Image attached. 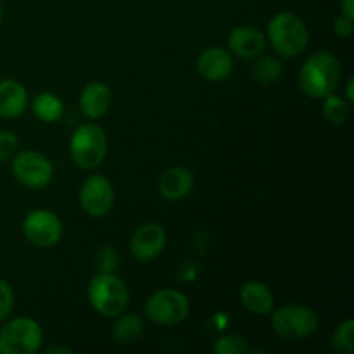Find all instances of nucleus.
Listing matches in <instances>:
<instances>
[{"instance_id":"1","label":"nucleus","mask_w":354,"mask_h":354,"mask_svg":"<svg viewBox=\"0 0 354 354\" xmlns=\"http://www.w3.org/2000/svg\"><path fill=\"white\" fill-rule=\"evenodd\" d=\"M342 68L339 59L328 52H317L304 61L299 73V86L308 97L325 99L341 83Z\"/></svg>"},{"instance_id":"2","label":"nucleus","mask_w":354,"mask_h":354,"mask_svg":"<svg viewBox=\"0 0 354 354\" xmlns=\"http://www.w3.org/2000/svg\"><path fill=\"white\" fill-rule=\"evenodd\" d=\"M86 296L93 310L107 318H116L128 306L127 286L113 273H99L93 277L86 289Z\"/></svg>"},{"instance_id":"3","label":"nucleus","mask_w":354,"mask_h":354,"mask_svg":"<svg viewBox=\"0 0 354 354\" xmlns=\"http://www.w3.org/2000/svg\"><path fill=\"white\" fill-rule=\"evenodd\" d=\"M268 37L280 55L296 57L308 45V28L296 14L279 12L270 21Z\"/></svg>"},{"instance_id":"4","label":"nucleus","mask_w":354,"mask_h":354,"mask_svg":"<svg viewBox=\"0 0 354 354\" xmlns=\"http://www.w3.org/2000/svg\"><path fill=\"white\" fill-rule=\"evenodd\" d=\"M71 159L78 168L95 169L107 154V137L95 123H85L76 128L69 142Z\"/></svg>"},{"instance_id":"5","label":"nucleus","mask_w":354,"mask_h":354,"mask_svg":"<svg viewBox=\"0 0 354 354\" xmlns=\"http://www.w3.org/2000/svg\"><path fill=\"white\" fill-rule=\"evenodd\" d=\"M318 324V315L304 304H287L279 308L272 317L275 334L290 342L310 337L313 332H317Z\"/></svg>"},{"instance_id":"6","label":"nucleus","mask_w":354,"mask_h":354,"mask_svg":"<svg viewBox=\"0 0 354 354\" xmlns=\"http://www.w3.org/2000/svg\"><path fill=\"white\" fill-rule=\"evenodd\" d=\"M41 341L44 334L33 318H12L0 328V354H33Z\"/></svg>"},{"instance_id":"7","label":"nucleus","mask_w":354,"mask_h":354,"mask_svg":"<svg viewBox=\"0 0 354 354\" xmlns=\"http://www.w3.org/2000/svg\"><path fill=\"white\" fill-rule=\"evenodd\" d=\"M190 304L185 294L175 289H162L152 294L145 303V315L152 324L178 325L189 317Z\"/></svg>"},{"instance_id":"8","label":"nucleus","mask_w":354,"mask_h":354,"mask_svg":"<svg viewBox=\"0 0 354 354\" xmlns=\"http://www.w3.org/2000/svg\"><path fill=\"white\" fill-rule=\"evenodd\" d=\"M14 178L30 189L48 185L54 176V165L47 156L37 151H23L12 159Z\"/></svg>"},{"instance_id":"9","label":"nucleus","mask_w":354,"mask_h":354,"mask_svg":"<svg viewBox=\"0 0 354 354\" xmlns=\"http://www.w3.org/2000/svg\"><path fill=\"white\" fill-rule=\"evenodd\" d=\"M62 221L48 209H35L23 221V234L37 248H52L62 237Z\"/></svg>"},{"instance_id":"10","label":"nucleus","mask_w":354,"mask_h":354,"mask_svg":"<svg viewBox=\"0 0 354 354\" xmlns=\"http://www.w3.org/2000/svg\"><path fill=\"white\" fill-rule=\"evenodd\" d=\"M80 204L92 218H102L114 204V189L104 175H90L80 189Z\"/></svg>"},{"instance_id":"11","label":"nucleus","mask_w":354,"mask_h":354,"mask_svg":"<svg viewBox=\"0 0 354 354\" xmlns=\"http://www.w3.org/2000/svg\"><path fill=\"white\" fill-rule=\"evenodd\" d=\"M166 242L168 237L161 225L145 223L135 230L130 242V251L138 261H152L165 251Z\"/></svg>"},{"instance_id":"12","label":"nucleus","mask_w":354,"mask_h":354,"mask_svg":"<svg viewBox=\"0 0 354 354\" xmlns=\"http://www.w3.org/2000/svg\"><path fill=\"white\" fill-rule=\"evenodd\" d=\"M197 73L207 82H223L234 69L230 50L221 47H209L197 57Z\"/></svg>"},{"instance_id":"13","label":"nucleus","mask_w":354,"mask_h":354,"mask_svg":"<svg viewBox=\"0 0 354 354\" xmlns=\"http://www.w3.org/2000/svg\"><path fill=\"white\" fill-rule=\"evenodd\" d=\"M228 50L244 59H254L266 48V38L261 31L251 26H239L228 35Z\"/></svg>"},{"instance_id":"14","label":"nucleus","mask_w":354,"mask_h":354,"mask_svg":"<svg viewBox=\"0 0 354 354\" xmlns=\"http://www.w3.org/2000/svg\"><path fill=\"white\" fill-rule=\"evenodd\" d=\"M194 173L190 169L183 168V166H173V168L166 169L159 178V194L165 199L178 201L189 196L194 189Z\"/></svg>"},{"instance_id":"15","label":"nucleus","mask_w":354,"mask_h":354,"mask_svg":"<svg viewBox=\"0 0 354 354\" xmlns=\"http://www.w3.org/2000/svg\"><path fill=\"white\" fill-rule=\"evenodd\" d=\"M111 100L109 86L100 82L88 83L80 95V109L88 120H99L109 111Z\"/></svg>"},{"instance_id":"16","label":"nucleus","mask_w":354,"mask_h":354,"mask_svg":"<svg viewBox=\"0 0 354 354\" xmlns=\"http://www.w3.org/2000/svg\"><path fill=\"white\" fill-rule=\"evenodd\" d=\"M28 104L26 88L16 80L0 82V116L14 120L24 113Z\"/></svg>"},{"instance_id":"17","label":"nucleus","mask_w":354,"mask_h":354,"mask_svg":"<svg viewBox=\"0 0 354 354\" xmlns=\"http://www.w3.org/2000/svg\"><path fill=\"white\" fill-rule=\"evenodd\" d=\"M241 303L254 315H268L273 310V294L263 282L244 283L241 289Z\"/></svg>"},{"instance_id":"18","label":"nucleus","mask_w":354,"mask_h":354,"mask_svg":"<svg viewBox=\"0 0 354 354\" xmlns=\"http://www.w3.org/2000/svg\"><path fill=\"white\" fill-rule=\"evenodd\" d=\"M118 320L113 327V335L121 344H133L144 334V322L138 315H118Z\"/></svg>"},{"instance_id":"19","label":"nucleus","mask_w":354,"mask_h":354,"mask_svg":"<svg viewBox=\"0 0 354 354\" xmlns=\"http://www.w3.org/2000/svg\"><path fill=\"white\" fill-rule=\"evenodd\" d=\"M33 113L44 123H55L64 114V106H62V100L57 95L50 92H44L35 97Z\"/></svg>"},{"instance_id":"20","label":"nucleus","mask_w":354,"mask_h":354,"mask_svg":"<svg viewBox=\"0 0 354 354\" xmlns=\"http://www.w3.org/2000/svg\"><path fill=\"white\" fill-rule=\"evenodd\" d=\"M251 73L258 83H263V85H272V83H275L277 80L282 76L283 64L280 59L272 57V55H265V57L258 59V61L252 64Z\"/></svg>"},{"instance_id":"21","label":"nucleus","mask_w":354,"mask_h":354,"mask_svg":"<svg viewBox=\"0 0 354 354\" xmlns=\"http://www.w3.org/2000/svg\"><path fill=\"white\" fill-rule=\"evenodd\" d=\"M322 113H324L325 120L332 124H342L351 114V107H349L348 100H344L342 97L330 95L325 97L324 107H322Z\"/></svg>"},{"instance_id":"22","label":"nucleus","mask_w":354,"mask_h":354,"mask_svg":"<svg viewBox=\"0 0 354 354\" xmlns=\"http://www.w3.org/2000/svg\"><path fill=\"white\" fill-rule=\"evenodd\" d=\"M332 348L339 354H353L354 353V320L348 318L335 328L332 335Z\"/></svg>"},{"instance_id":"23","label":"nucleus","mask_w":354,"mask_h":354,"mask_svg":"<svg viewBox=\"0 0 354 354\" xmlns=\"http://www.w3.org/2000/svg\"><path fill=\"white\" fill-rule=\"evenodd\" d=\"M213 351L216 354H245L251 353L248 339L239 334H227L218 339L213 346Z\"/></svg>"},{"instance_id":"24","label":"nucleus","mask_w":354,"mask_h":354,"mask_svg":"<svg viewBox=\"0 0 354 354\" xmlns=\"http://www.w3.org/2000/svg\"><path fill=\"white\" fill-rule=\"evenodd\" d=\"M95 263L100 273H113L120 265V258H118V252L111 245H102L97 252Z\"/></svg>"},{"instance_id":"25","label":"nucleus","mask_w":354,"mask_h":354,"mask_svg":"<svg viewBox=\"0 0 354 354\" xmlns=\"http://www.w3.org/2000/svg\"><path fill=\"white\" fill-rule=\"evenodd\" d=\"M17 151V137L12 131H0V162L9 161Z\"/></svg>"},{"instance_id":"26","label":"nucleus","mask_w":354,"mask_h":354,"mask_svg":"<svg viewBox=\"0 0 354 354\" xmlns=\"http://www.w3.org/2000/svg\"><path fill=\"white\" fill-rule=\"evenodd\" d=\"M14 308V292L6 280L0 279V324L10 315Z\"/></svg>"},{"instance_id":"27","label":"nucleus","mask_w":354,"mask_h":354,"mask_svg":"<svg viewBox=\"0 0 354 354\" xmlns=\"http://www.w3.org/2000/svg\"><path fill=\"white\" fill-rule=\"evenodd\" d=\"M353 30H354L353 19H349V17H346V16H339L337 19H335L334 31H335V35H337V37L348 38L349 35L353 33Z\"/></svg>"},{"instance_id":"28","label":"nucleus","mask_w":354,"mask_h":354,"mask_svg":"<svg viewBox=\"0 0 354 354\" xmlns=\"http://www.w3.org/2000/svg\"><path fill=\"white\" fill-rule=\"evenodd\" d=\"M341 9H342V16L349 17V19L354 21V0H342Z\"/></svg>"},{"instance_id":"29","label":"nucleus","mask_w":354,"mask_h":354,"mask_svg":"<svg viewBox=\"0 0 354 354\" xmlns=\"http://www.w3.org/2000/svg\"><path fill=\"white\" fill-rule=\"evenodd\" d=\"M55 353H61V354H71L73 349L66 348V346H52V348L45 349V354H55Z\"/></svg>"},{"instance_id":"30","label":"nucleus","mask_w":354,"mask_h":354,"mask_svg":"<svg viewBox=\"0 0 354 354\" xmlns=\"http://www.w3.org/2000/svg\"><path fill=\"white\" fill-rule=\"evenodd\" d=\"M346 95H348V102H354V80L351 78L348 82V86H346Z\"/></svg>"},{"instance_id":"31","label":"nucleus","mask_w":354,"mask_h":354,"mask_svg":"<svg viewBox=\"0 0 354 354\" xmlns=\"http://www.w3.org/2000/svg\"><path fill=\"white\" fill-rule=\"evenodd\" d=\"M0 24H2V7H0Z\"/></svg>"}]
</instances>
